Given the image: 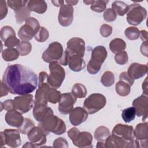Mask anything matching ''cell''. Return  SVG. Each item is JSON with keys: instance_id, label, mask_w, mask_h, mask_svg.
I'll return each instance as SVG.
<instances>
[{"instance_id": "32", "label": "cell", "mask_w": 148, "mask_h": 148, "mask_svg": "<svg viewBox=\"0 0 148 148\" xmlns=\"http://www.w3.org/2000/svg\"><path fill=\"white\" fill-rule=\"evenodd\" d=\"M61 92L56 90V88L50 87L47 91V98L48 102L55 104L59 102L61 98Z\"/></svg>"}, {"instance_id": "36", "label": "cell", "mask_w": 148, "mask_h": 148, "mask_svg": "<svg viewBox=\"0 0 148 148\" xmlns=\"http://www.w3.org/2000/svg\"><path fill=\"white\" fill-rule=\"evenodd\" d=\"M102 84L105 87L112 86L114 83V76L111 71H106L101 78Z\"/></svg>"}, {"instance_id": "39", "label": "cell", "mask_w": 148, "mask_h": 148, "mask_svg": "<svg viewBox=\"0 0 148 148\" xmlns=\"http://www.w3.org/2000/svg\"><path fill=\"white\" fill-rule=\"evenodd\" d=\"M13 36H16V33L12 27L5 25L1 28L0 31V37L3 42L8 38Z\"/></svg>"}, {"instance_id": "58", "label": "cell", "mask_w": 148, "mask_h": 148, "mask_svg": "<svg viewBox=\"0 0 148 148\" xmlns=\"http://www.w3.org/2000/svg\"><path fill=\"white\" fill-rule=\"evenodd\" d=\"M97 147H105V145H104V142H101V141H98L96 145Z\"/></svg>"}, {"instance_id": "18", "label": "cell", "mask_w": 148, "mask_h": 148, "mask_svg": "<svg viewBox=\"0 0 148 148\" xmlns=\"http://www.w3.org/2000/svg\"><path fill=\"white\" fill-rule=\"evenodd\" d=\"M147 123L145 122L138 124L133 131L135 138L140 143L142 147H147Z\"/></svg>"}, {"instance_id": "3", "label": "cell", "mask_w": 148, "mask_h": 148, "mask_svg": "<svg viewBox=\"0 0 148 148\" xmlns=\"http://www.w3.org/2000/svg\"><path fill=\"white\" fill-rule=\"evenodd\" d=\"M133 131L134 128L132 126L117 124L113 128L112 134L123 139L126 144L125 147H139V142L135 138Z\"/></svg>"}, {"instance_id": "20", "label": "cell", "mask_w": 148, "mask_h": 148, "mask_svg": "<svg viewBox=\"0 0 148 148\" xmlns=\"http://www.w3.org/2000/svg\"><path fill=\"white\" fill-rule=\"evenodd\" d=\"M147 65L137 62L132 63L127 72L128 76L133 80L138 79L145 76L147 72Z\"/></svg>"}, {"instance_id": "19", "label": "cell", "mask_w": 148, "mask_h": 148, "mask_svg": "<svg viewBox=\"0 0 148 148\" xmlns=\"http://www.w3.org/2000/svg\"><path fill=\"white\" fill-rule=\"evenodd\" d=\"M88 118V113L81 107H76L69 113V119L71 123L74 126H77L84 122Z\"/></svg>"}, {"instance_id": "16", "label": "cell", "mask_w": 148, "mask_h": 148, "mask_svg": "<svg viewBox=\"0 0 148 148\" xmlns=\"http://www.w3.org/2000/svg\"><path fill=\"white\" fill-rule=\"evenodd\" d=\"M66 51L71 54H77L82 57L84 56L85 42L78 37L71 38L66 43Z\"/></svg>"}, {"instance_id": "2", "label": "cell", "mask_w": 148, "mask_h": 148, "mask_svg": "<svg viewBox=\"0 0 148 148\" xmlns=\"http://www.w3.org/2000/svg\"><path fill=\"white\" fill-rule=\"evenodd\" d=\"M39 126L42 128L49 134L52 132L56 135H62L66 132V124L58 117L50 114L39 122Z\"/></svg>"}, {"instance_id": "25", "label": "cell", "mask_w": 148, "mask_h": 148, "mask_svg": "<svg viewBox=\"0 0 148 148\" xmlns=\"http://www.w3.org/2000/svg\"><path fill=\"white\" fill-rule=\"evenodd\" d=\"M104 145L105 147L106 148H123L126 147L125 142L123 139L112 134L105 140Z\"/></svg>"}, {"instance_id": "48", "label": "cell", "mask_w": 148, "mask_h": 148, "mask_svg": "<svg viewBox=\"0 0 148 148\" xmlns=\"http://www.w3.org/2000/svg\"><path fill=\"white\" fill-rule=\"evenodd\" d=\"M3 109L6 111L14 109V101L13 99H7L3 102H1V111Z\"/></svg>"}, {"instance_id": "44", "label": "cell", "mask_w": 148, "mask_h": 148, "mask_svg": "<svg viewBox=\"0 0 148 148\" xmlns=\"http://www.w3.org/2000/svg\"><path fill=\"white\" fill-rule=\"evenodd\" d=\"M103 18L107 22H112L116 19L117 15L111 8L106 9L103 13Z\"/></svg>"}, {"instance_id": "43", "label": "cell", "mask_w": 148, "mask_h": 148, "mask_svg": "<svg viewBox=\"0 0 148 148\" xmlns=\"http://www.w3.org/2000/svg\"><path fill=\"white\" fill-rule=\"evenodd\" d=\"M114 58L115 62L117 64L121 65L127 64L128 60V54L125 51H122L116 53Z\"/></svg>"}, {"instance_id": "4", "label": "cell", "mask_w": 148, "mask_h": 148, "mask_svg": "<svg viewBox=\"0 0 148 148\" xmlns=\"http://www.w3.org/2000/svg\"><path fill=\"white\" fill-rule=\"evenodd\" d=\"M107 56L108 52L104 46H98L95 47L92 51L91 58L87 66L88 72L92 75L99 72Z\"/></svg>"}, {"instance_id": "14", "label": "cell", "mask_w": 148, "mask_h": 148, "mask_svg": "<svg viewBox=\"0 0 148 148\" xmlns=\"http://www.w3.org/2000/svg\"><path fill=\"white\" fill-rule=\"evenodd\" d=\"M132 106L135 109L136 115L138 117L142 116L143 122H146L148 114L147 95L142 94L135 99L132 102Z\"/></svg>"}, {"instance_id": "56", "label": "cell", "mask_w": 148, "mask_h": 148, "mask_svg": "<svg viewBox=\"0 0 148 148\" xmlns=\"http://www.w3.org/2000/svg\"><path fill=\"white\" fill-rule=\"evenodd\" d=\"M67 5H69L71 6L76 5L78 3V1H65Z\"/></svg>"}, {"instance_id": "29", "label": "cell", "mask_w": 148, "mask_h": 148, "mask_svg": "<svg viewBox=\"0 0 148 148\" xmlns=\"http://www.w3.org/2000/svg\"><path fill=\"white\" fill-rule=\"evenodd\" d=\"M116 91L121 97L127 96L131 91V86L125 82L119 80L116 84Z\"/></svg>"}, {"instance_id": "6", "label": "cell", "mask_w": 148, "mask_h": 148, "mask_svg": "<svg viewBox=\"0 0 148 148\" xmlns=\"http://www.w3.org/2000/svg\"><path fill=\"white\" fill-rule=\"evenodd\" d=\"M49 68L50 75H48L47 83L53 88L56 89L60 88L65 77L64 69L57 61L49 63Z\"/></svg>"}, {"instance_id": "24", "label": "cell", "mask_w": 148, "mask_h": 148, "mask_svg": "<svg viewBox=\"0 0 148 148\" xmlns=\"http://www.w3.org/2000/svg\"><path fill=\"white\" fill-rule=\"evenodd\" d=\"M27 6L31 12H35L38 14L44 13L47 9V3L45 1H28Z\"/></svg>"}, {"instance_id": "12", "label": "cell", "mask_w": 148, "mask_h": 148, "mask_svg": "<svg viewBox=\"0 0 148 148\" xmlns=\"http://www.w3.org/2000/svg\"><path fill=\"white\" fill-rule=\"evenodd\" d=\"M32 94H27L16 97L14 101V109L20 112L21 114L28 112L33 107L34 101Z\"/></svg>"}, {"instance_id": "38", "label": "cell", "mask_w": 148, "mask_h": 148, "mask_svg": "<svg viewBox=\"0 0 148 148\" xmlns=\"http://www.w3.org/2000/svg\"><path fill=\"white\" fill-rule=\"evenodd\" d=\"M124 34L127 38L130 40H136L140 36V31L136 27H130L125 29Z\"/></svg>"}, {"instance_id": "15", "label": "cell", "mask_w": 148, "mask_h": 148, "mask_svg": "<svg viewBox=\"0 0 148 148\" xmlns=\"http://www.w3.org/2000/svg\"><path fill=\"white\" fill-rule=\"evenodd\" d=\"M48 135L40 127H34L27 134L29 141L34 145L35 147H40L46 143V136Z\"/></svg>"}, {"instance_id": "42", "label": "cell", "mask_w": 148, "mask_h": 148, "mask_svg": "<svg viewBox=\"0 0 148 148\" xmlns=\"http://www.w3.org/2000/svg\"><path fill=\"white\" fill-rule=\"evenodd\" d=\"M49 36V33L48 30L43 27H41L35 36V39L38 42H45L47 40Z\"/></svg>"}, {"instance_id": "31", "label": "cell", "mask_w": 148, "mask_h": 148, "mask_svg": "<svg viewBox=\"0 0 148 148\" xmlns=\"http://www.w3.org/2000/svg\"><path fill=\"white\" fill-rule=\"evenodd\" d=\"M31 11L27 6L21 8L15 12V17L17 24H21L24 21H25L29 17Z\"/></svg>"}, {"instance_id": "1", "label": "cell", "mask_w": 148, "mask_h": 148, "mask_svg": "<svg viewBox=\"0 0 148 148\" xmlns=\"http://www.w3.org/2000/svg\"><path fill=\"white\" fill-rule=\"evenodd\" d=\"M38 80V77L34 72L24 65L16 64L6 68L2 81L10 93L23 95L36 89Z\"/></svg>"}, {"instance_id": "17", "label": "cell", "mask_w": 148, "mask_h": 148, "mask_svg": "<svg viewBox=\"0 0 148 148\" xmlns=\"http://www.w3.org/2000/svg\"><path fill=\"white\" fill-rule=\"evenodd\" d=\"M73 20V8L72 6L64 4L60 7L58 20L60 24L63 27L69 26Z\"/></svg>"}, {"instance_id": "51", "label": "cell", "mask_w": 148, "mask_h": 148, "mask_svg": "<svg viewBox=\"0 0 148 148\" xmlns=\"http://www.w3.org/2000/svg\"><path fill=\"white\" fill-rule=\"evenodd\" d=\"M8 92H9L8 88L4 84V83L2 82V81L1 82V92H0V97H2L3 96H6L8 94Z\"/></svg>"}, {"instance_id": "11", "label": "cell", "mask_w": 148, "mask_h": 148, "mask_svg": "<svg viewBox=\"0 0 148 148\" xmlns=\"http://www.w3.org/2000/svg\"><path fill=\"white\" fill-rule=\"evenodd\" d=\"M63 53L62 45L58 42H53L43 53L42 57L45 62L50 63L53 61H59L62 57Z\"/></svg>"}, {"instance_id": "13", "label": "cell", "mask_w": 148, "mask_h": 148, "mask_svg": "<svg viewBox=\"0 0 148 148\" xmlns=\"http://www.w3.org/2000/svg\"><path fill=\"white\" fill-rule=\"evenodd\" d=\"M77 98L72 92L61 94L58 102V110L62 114H68L73 109Z\"/></svg>"}, {"instance_id": "27", "label": "cell", "mask_w": 148, "mask_h": 148, "mask_svg": "<svg viewBox=\"0 0 148 148\" xmlns=\"http://www.w3.org/2000/svg\"><path fill=\"white\" fill-rule=\"evenodd\" d=\"M126 48V43L120 38H115L112 40L109 43V49L113 53H117L124 51Z\"/></svg>"}, {"instance_id": "52", "label": "cell", "mask_w": 148, "mask_h": 148, "mask_svg": "<svg viewBox=\"0 0 148 148\" xmlns=\"http://www.w3.org/2000/svg\"><path fill=\"white\" fill-rule=\"evenodd\" d=\"M141 53L146 57H147V41H145L142 43L140 46Z\"/></svg>"}, {"instance_id": "47", "label": "cell", "mask_w": 148, "mask_h": 148, "mask_svg": "<svg viewBox=\"0 0 148 148\" xmlns=\"http://www.w3.org/2000/svg\"><path fill=\"white\" fill-rule=\"evenodd\" d=\"M53 147L56 148H67L68 147V143L65 139L60 137L54 140Z\"/></svg>"}, {"instance_id": "45", "label": "cell", "mask_w": 148, "mask_h": 148, "mask_svg": "<svg viewBox=\"0 0 148 148\" xmlns=\"http://www.w3.org/2000/svg\"><path fill=\"white\" fill-rule=\"evenodd\" d=\"M20 42L19 39L16 36H13L9 37L4 42V45L8 48H13L14 46H17Z\"/></svg>"}, {"instance_id": "34", "label": "cell", "mask_w": 148, "mask_h": 148, "mask_svg": "<svg viewBox=\"0 0 148 148\" xmlns=\"http://www.w3.org/2000/svg\"><path fill=\"white\" fill-rule=\"evenodd\" d=\"M16 49L21 56H25L30 53L32 50V45L29 42L21 41L16 46Z\"/></svg>"}, {"instance_id": "28", "label": "cell", "mask_w": 148, "mask_h": 148, "mask_svg": "<svg viewBox=\"0 0 148 148\" xmlns=\"http://www.w3.org/2000/svg\"><path fill=\"white\" fill-rule=\"evenodd\" d=\"M19 56V52L14 48H7L2 52V58L6 62L14 61L17 60Z\"/></svg>"}, {"instance_id": "26", "label": "cell", "mask_w": 148, "mask_h": 148, "mask_svg": "<svg viewBox=\"0 0 148 148\" xmlns=\"http://www.w3.org/2000/svg\"><path fill=\"white\" fill-rule=\"evenodd\" d=\"M112 9L116 15L123 16L127 13L129 6L123 1H116L112 3Z\"/></svg>"}, {"instance_id": "7", "label": "cell", "mask_w": 148, "mask_h": 148, "mask_svg": "<svg viewBox=\"0 0 148 148\" xmlns=\"http://www.w3.org/2000/svg\"><path fill=\"white\" fill-rule=\"evenodd\" d=\"M18 31V36L22 41L31 40L39 31L40 27L39 21L34 17H29Z\"/></svg>"}, {"instance_id": "53", "label": "cell", "mask_w": 148, "mask_h": 148, "mask_svg": "<svg viewBox=\"0 0 148 148\" xmlns=\"http://www.w3.org/2000/svg\"><path fill=\"white\" fill-rule=\"evenodd\" d=\"M147 77L145 78V80L143 81L142 84V90H143V94L147 95Z\"/></svg>"}, {"instance_id": "41", "label": "cell", "mask_w": 148, "mask_h": 148, "mask_svg": "<svg viewBox=\"0 0 148 148\" xmlns=\"http://www.w3.org/2000/svg\"><path fill=\"white\" fill-rule=\"evenodd\" d=\"M28 1L24 0H8L7 1L8 5L15 12L26 6Z\"/></svg>"}, {"instance_id": "49", "label": "cell", "mask_w": 148, "mask_h": 148, "mask_svg": "<svg viewBox=\"0 0 148 148\" xmlns=\"http://www.w3.org/2000/svg\"><path fill=\"white\" fill-rule=\"evenodd\" d=\"M7 2L5 1H0V16L1 20H2L6 17L8 13V6L6 4Z\"/></svg>"}, {"instance_id": "57", "label": "cell", "mask_w": 148, "mask_h": 148, "mask_svg": "<svg viewBox=\"0 0 148 148\" xmlns=\"http://www.w3.org/2000/svg\"><path fill=\"white\" fill-rule=\"evenodd\" d=\"M23 147H35L34 145L30 142H27Z\"/></svg>"}, {"instance_id": "50", "label": "cell", "mask_w": 148, "mask_h": 148, "mask_svg": "<svg viewBox=\"0 0 148 148\" xmlns=\"http://www.w3.org/2000/svg\"><path fill=\"white\" fill-rule=\"evenodd\" d=\"M119 80L126 82L127 83L129 84L131 86H132L134 83V80L132 79L128 76L127 72H123L120 73V75L119 76Z\"/></svg>"}, {"instance_id": "30", "label": "cell", "mask_w": 148, "mask_h": 148, "mask_svg": "<svg viewBox=\"0 0 148 148\" xmlns=\"http://www.w3.org/2000/svg\"><path fill=\"white\" fill-rule=\"evenodd\" d=\"M110 135V132L108 128L105 126L98 127L94 132V138L98 141L104 142Z\"/></svg>"}, {"instance_id": "22", "label": "cell", "mask_w": 148, "mask_h": 148, "mask_svg": "<svg viewBox=\"0 0 148 148\" xmlns=\"http://www.w3.org/2000/svg\"><path fill=\"white\" fill-rule=\"evenodd\" d=\"M65 51L68 56V65L71 71L79 72L85 68L86 62L83 57L77 54H69L66 50Z\"/></svg>"}, {"instance_id": "55", "label": "cell", "mask_w": 148, "mask_h": 148, "mask_svg": "<svg viewBox=\"0 0 148 148\" xmlns=\"http://www.w3.org/2000/svg\"><path fill=\"white\" fill-rule=\"evenodd\" d=\"M51 2L56 7H61L64 4V1H51Z\"/></svg>"}, {"instance_id": "46", "label": "cell", "mask_w": 148, "mask_h": 148, "mask_svg": "<svg viewBox=\"0 0 148 148\" xmlns=\"http://www.w3.org/2000/svg\"><path fill=\"white\" fill-rule=\"evenodd\" d=\"M100 34L104 38L109 37L112 33V27L108 24H102L99 29Z\"/></svg>"}, {"instance_id": "9", "label": "cell", "mask_w": 148, "mask_h": 148, "mask_svg": "<svg viewBox=\"0 0 148 148\" xmlns=\"http://www.w3.org/2000/svg\"><path fill=\"white\" fill-rule=\"evenodd\" d=\"M147 13L146 9L139 3H132L127 13V21L131 25H138L146 18Z\"/></svg>"}, {"instance_id": "40", "label": "cell", "mask_w": 148, "mask_h": 148, "mask_svg": "<svg viewBox=\"0 0 148 148\" xmlns=\"http://www.w3.org/2000/svg\"><path fill=\"white\" fill-rule=\"evenodd\" d=\"M35 127L34 122L29 119L25 118L23 124L18 128V130L22 134H27L29 131Z\"/></svg>"}, {"instance_id": "54", "label": "cell", "mask_w": 148, "mask_h": 148, "mask_svg": "<svg viewBox=\"0 0 148 148\" xmlns=\"http://www.w3.org/2000/svg\"><path fill=\"white\" fill-rule=\"evenodd\" d=\"M140 39L143 42L146 41L147 39V32L146 30H141L140 31Z\"/></svg>"}, {"instance_id": "21", "label": "cell", "mask_w": 148, "mask_h": 148, "mask_svg": "<svg viewBox=\"0 0 148 148\" xmlns=\"http://www.w3.org/2000/svg\"><path fill=\"white\" fill-rule=\"evenodd\" d=\"M24 119L21 113L16 109L8 111L5 116L6 123L10 126L16 128H19L23 124Z\"/></svg>"}, {"instance_id": "33", "label": "cell", "mask_w": 148, "mask_h": 148, "mask_svg": "<svg viewBox=\"0 0 148 148\" xmlns=\"http://www.w3.org/2000/svg\"><path fill=\"white\" fill-rule=\"evenodd\" d=\"M76 98H83L86 97L87 95V89L83 84L81 83H76L75 84L72 88L71 92Z\"/></svg>"}, {"instance_id": "5", "label": "cell", "mask_w": 148, "mask_h": 148, "mask_svg": "<svg viewBox=\"0 0 148 148\" xmlns=\"http://www.w3.org/2000/svg\"><path fill=\"white\" fill-rule=\"evenodd\" d=\"M67 134L73 144L76 147L80 148L93 147L92 136L88 132H80L77 128L73 127L67 132Z\"/></svg>"}, {"instance_id": "23", "label": "cell", "mask_w": 148, "mask_h": 148, "mask_svg": "<svg viewBox=\"0 0 148 148\" xmlns=\"http://www.w3.org/2000/svg\"><path fill=\"white\" fill-rule=\"evenodd\" d=\"M50 114H53L52 109L47 106V105L38 103L35 104L33 108V115L38 121H42L46 116Z\"/></svg>"}, {"instance_id": "59", "label": "cell", "mask_w": 148, "mask_h": 148, "mask_svg": "<svg viewBox=\"0 0 148 148\" xmlns=\"http://www.w3.org/2000/svg\"><path fill=\"white\" fill-rule=\"evenodd\" d=\"M94 1H90V0H88V1H85L84 0L83 1V2L86 4V5H91L93 2H94Z\"/></svg>"}, {"instance_id": "37", "label": "cell", "mask_w": 148, "mask_h": 148, "mask_svg": "<svg viewBox=\"0 0 148 148\" xmlns=\"http://www.w3.org/2000/svg\"><path fill=\"white\" fill-rule=\"evenodd\" d=\"M109 1L105 0H97L94 1V2L91 5V9L97 13H101L106 10L107 3Z\"/></svg>"}, {"instance_id": "35", "label": "cell", "mask_w": 148, "mask_h": 148, "mask_svg": "<svg viewBox=\"0 0 148 148\" xmlns=\"http://www.w3.org/2000/svg\"><path fill=\"white\" fill-rule=\"evenodd\" d=\"M135 116L136 112L135 108L133 106L126 108L122 111L121 117L123 120L127 123L134 120L135 118Z\"/></svg>"}, {"instance_id": "8", "label": "cell", "mask_w": 148, "mask_h": 148, "mask_svg": "<svg viewBox=\"0 0 148 148\" xmlns=\"http://www.w3.org/2000/svg\"><path fill=\"white\" fill-rule=\"evenodd\" d=\"M106 103L105 97L100 93L90 95L84 101L83 108L88 114H92L102 109Z\"/></svg>"}, {"instance_id": "10", "label": "cell", "mask_w": 148, "mask_h": 148, "mask_svg": "<svg viewBox=\"0 0 148 148\" xmlns=\"http://www.w3.org/2000/svg\"><path fill=\"white\" fill-rule=\"evenodd\" d=\"M20 133L16 129H5L1 132V147L5 145L13 148L19 147L21 143Z\"/></svg>"}]
</instances>
